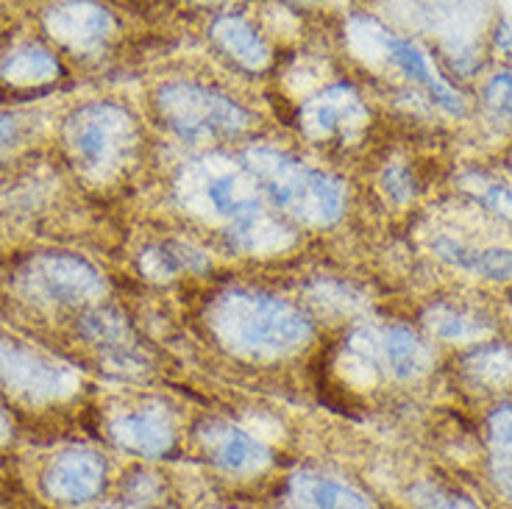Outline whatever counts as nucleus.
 Instances as JSON below:
<instances>
[{"label":"nucleus","mask_w":512,"mask_h":509,"mask_svg":"<svg viewBox=\"0 0 512 509\" xmlns=\"http://www.w3.org/2000/svg\"><path fill=\"white\" fill-rule=\"evenodd\" d=\"M429 326L435 331L437 337L443 340H465V337H476L482 326L474 318H468L460 309H451V306H440L432 312Z\"/></svg>","instance_id":"nucleus-21"},{"label":"nucleus","mask_w":512,"mask_h":509,"mask_svg":"<svg viewBox=\"0 0 512 509\" xmlns=\"http://www.w3.org/2000/svg\"><path fill=\"white\" fill-rule=\"evenodd\" d=\"M351 348L365 365L382 368L396 379H412L426 370V345L410 329L390 326L382 331H362L351 340Z\"/></svg>","instance_id":"nucleus-7"},{"label":"nucleus","mask_w":512,"mask_h":509,"mask_svg":"<svg viewBox=\"0 0 512 509\" xmlns=\"http://www.w3.org/2000/svg\"><path fill=\"white\" fill-rule=\"evenodd\" d=\"M198 440L209 454V459L229 473H259L270 465L268 448L256 443L251 434L243 429L223 423V420H209L198 429Z\"/></svg>","instance_id":"nucleus-12"},{"label":"nucleus","mask_w":512,"mask_h":509,"mask_svg":"<svg viewBox=\"0 0 512 509\" xmlns=\"http://www.w3.org/2000/svg\"><path fill=\"white\" fill-rule=\"evenodd\" d=\"M276 509H373L371 501L346 482L315 471L293 473L279 493Z\"/></svg>","instance_id":"nucleus-11"},{"label":"nucleus","mask_w":512,"mask_h":509,"mask_svg":"<svg viewBox=\"0 0 512 509\" xmlns=\"http://www.w3.org/2000/svg\"><path fill=\"white\" fill-rule=\"evenodd\" d=\"M159 109L167 126L176 128L187 140L231 137L248 126V115L237 103L198 84H167L159 92Z\"/></svg>","instance_id":"nucleus-5"},{"label":"nucleus","mask_w":512,"mask_h":509,"mask_svg":"<svg viewBox=\"0 0 512 509\" xmlns=\"http://www.w3.org/2000/svg\"><path fill=\"white\" fill-rule=\"evenodd\" d=\"M245 162L273 204L282 206L295 220L309 226H329L343 212V187L332 176L268 148L248 151Z\"/></svg>","instance_id":"nucleus-3"},{"label":"nucleus","mask_w":512,"mask_h":509,"mask_svg":"<svg viewBox=\"0 0 512 509\" xmlns=\"http://www.w3.org/2000/svg\"><path fill=\"white\" fill-rule=\"evenodd\" d=\"M412 501L421 509H474V504L468 498L448 493V490L435 487V484H418L412 490Z\"/></svg>","instance_id":"nucleus-24"},{"label":"nucleus","mask_w":512,"mask_h":509,"mask_svg":"<svg viewBox=\"0 0 512 509\" xmlns=\"http://www.w3.org/2000/svg\"><path fill=\"white\" fill-rule=\"evenodd\" d=\"M142 268L154 279H167V276H176L184 270H190V273L204 270L206 256L198 248L184 245V242H162L142 256Z\"/></svg>","instance_id":"nucleus-18"},{"label":"nucleus","mask_w":512,"mask_h":509,"mask_svg":"<svg viewBox=\"0 0 512 509\" xmlns=\"http://www.w3.org/2000/svg\"><path fill=\"white\" fill-rule=\"evenodd\" d=\"M485 98L487 106H490L496 115L512 123V73H499V76L493 78V81L487 84Z\"/></svg>","instance_id":"nucleus-25"},{"label":"nucleus","mask_w":512,"mask_h":509,"mask_svg":"<svg viewBox=\"0 0 512 509\" xmlns=\"http://www.w3.org/2000/svg\"><path fill=\"white\" fill-rule=\"evenodd\" d=\"M59 73V62L56 56L48 53L39 45H23L14 48L12 53L3 56L0 62V76L12 84H42Z\"/></svg>","instance_id":"nucleus-16"},{"label":"nucleus","mask_w":512,"mask_h":509,"mask_svg":"<svg viewBox=\"0 0 512 509\" xmlns=\"http://www.w3.org/2000/svg\"><path fill=\"white\" fill-rule=\"evenodd\" d=\"M81 331H84L87 340L103 345L106 351H115L117 357H123V354L131 351V337H128L126 323L115 312H106V309L92 312L81 323Z\"/></svg>","instance_id":"nucleus-20"},{"label":"nucleus","mask_w":512,"mask_h":509,"mask_svg":"<svg viewBox=\"0 0 512 509\" xmlns=\"http://www.w3.org/2000/svg\"><path fill=\"white\" fill-rule=\"evenodd\" d=\"M23 120H26V117H0V145H3V148H6V145H17V142L23 140Z\"/></svg>","instance_id":"nucleus-27"},{"label":"nucleus","mask_w":512,"mask_h":509,"mask_svg":"<svg viewBox=\"0 0 512 509\" xmlns=\"http://www.w3.org/2000/svg\"><path fill=\"white\" fill-rule=\"evenodd\" d=\"M179 192L192 212L218 223L245 251H276L290 242L282 226L265 212L251 179L226 159L209 156L192 162Z\"/></svg>","instance_id":"nucleus-1"},{"label":"nucleus","mask_w":512,"mask_h":509,"mask_svg":"<svg viewBox=\"0 0 512 509\" xmlns=\"http://www.w3.org/2000/svg\"><path fill=\"white\" fill-rule=\"evenodd\" d=\"M368 112L351 87H332L320 92L318 98L304 103L301 128L312 140H334V137H354L365 126Z\"/></svg>","instance_id":"nucleus-9"},{"label":"nucleus","mask_w":512,"mask_h":509,"mask_svg":"<svg viewBox=\"0 0 512 509\" xmlns=\"http://www.w3.org/2000/svg\"><path fill=\"white\" fill-rule=\"evenodd\" d=\"M384 187H387V192H390L396 201H407L412 195V179L410 173H407V167H390V170L384 173Z\"/></svg>","instance_id":"nucleus-26"},{"label":"nucleus","mask_w":512,"mask_h":509,"mask_svg":"<svg viewBox=\"0 0 512 509\" xmlns=\"http://www.w3.org/2000/svg\"><path fill=\"white\" fill-rule=\"evenodd\" d=\"M382 51L393 59V64H396L404 76H410L415 84L426 87L429 95H432V101H435L437 106H443L448 115H462V112H465V103H462L460 92L437 76L435 70H432V64H429V59H426V53H423L415 42H410V39L387 37V34H384Z\"/></svg>","instance_id":"nucleus-14"},{"label":"nucleus","mask_w":512,"mask_h":509,"mask_svg":"<svg viewBox=\"0 0 512 509\" xmlns=\"http://www.w3.org/2000/svg\"><path fill=\"white\" fill-rule=\"evenodd\" d=\"M6 437H9V420H6V415L0 412V443H3Z\"/></svg>","instance_id":"nucleus-29"},{"label":"nucleus","mask_w":512,"mask_h":509,"mask_svg":"<svg viewBox=\"0 0 512 509\" xmlns=\"http://www.w3.org/2000/svg\"><path fill=\"white\" fill-rule=\"evenodd\" d=\"M490 446H493V473L501 490L512 498V407H501L490 418Z\"/></svg>","instance_id":"nucleus-19"},{"label":"nucleus","mask_w":512,"mask_h":509,"mask_svg":"<svg viewBox=\"0 0 512 509\" xmlns=\"http://www.w3.org/2000/svg\"><path fill=\"white\" fill-rule=\"evenodd\" d=\"M95 509H120V507H95Z\"/></svg>","instance_id":"nucleus-30"},{"label":"nucleus","mask_w":512,"mask_h":509,"mask_svg":"<svg viewBox=\"0 0 512 509\" xmlns=\"http://www.w3.org/2000/svg\"><path fill=\"white\" fill-rule=\"evenodd\" d=\"M471 370H474L476 379H482V382H507V376L512 373V351H507V348H485L474 357Z\"/></svg>","instance_id":"nucleus-23"},{"label":"nucleus","mask_w":512,"mask_h":509,"mask_svg":"<svg viewBox=\"0 0 512 509\" xmlns=\"http://www.w3.org/2000/svg\"><path fill=\"white\" fill-rule=\"evenodd\" d=\"M496 45L501 48V53L512 56V23H501V28L496 31Z\"/></svg>","instance_id":"nucleus-28"},{"label":"nucleus","mask_w":512,"mask_h":509,"mask_svg":"<svg viewBox=\"0 0 512 509\" xmlns=\"http://www.w3.org/2000/svg\"><path fill=\"white\" fill-rule=\"evenodd\" d=\"M0 379L28 398H59L73 390L70 370L9 343H0Z\"/></svg>","instance_id":"nucleus-8"},{"label":"nucleus","mask_w":512,"mask_h":509,"mask_svg":"<svg viewBox=\"0 0 512 509\" xmlns=\"http://www.w3.org/2000/svg\"><path fill=\"white\" fill-rule=\"evenodd\" d=\"M215 39L226 51L245 67H265L268 64V48L256 37V31L240 17H220L215 23Z\"/></svg>","instance_id":"nucleus-17"},{"label":"nucleus","mask_w":512,"mask_h":509,"mask_svg":"<svg viewBox=\"0 0 512 509\" xmlns=\"http://www.w3.org/2000/svg\"><path fill=\"white\" fill-rule=\"evenodd\" d=\"M209 323L220 343L251 359L287 357L304 348L312 334L298 309L279 298L245 290L220 295L209 312Z\"/></svg>","instance_id":"nucleus-2"},{"label":"nucleus","mask_w":512,"mask_h":509,"mask_svg":"<svg viewBox=\"0 0 512 509\" xmlns=\"http://www.w3.org/2000/svg\"><path fill=\"white\" fill-rule=\"evenodd\" d=\"M465 184H468V190L476 192V198H479L487 209H493L496 215H501L504 220H510L512 223V187L499 184V181L485 179V176H474V179H468Z\"/></svg>","instance_id":"nucleus-22"},{"label":"nucleus","mask_w":512,"mask_h":509,"mask_svg":"<svg viewBox=\"0 0 512 509\" xmlns=\"http://www.w3.org/2000/svg\"><path fill=\"white\" fill-rule=\"evenodd\" d=\"M26 284L31 293L42 295L45 301L73 304L87 301L103 290L101 276L76 256H39L26 270Z\"/></svg>","instance_id":"nucleus-6"},{"label":"nucleus","mask_w":512,"mask_h":509,"mask_svg":"<svg viewBox=\"0 0 512 509\" xmlns=\"http://www.w3.org/2000/svg\"><path fill=\"white\" fill-rule=\"evenodd\" d=\"M70 151L84 170L95 176H112L137 145V128L131 117L112 103H92L67 123Z\"/></svg>","instance_id":"nucleus-4"},{"label":"nucleus","mask_w":512,"mask_h":509,"mask_svg":"<svg viewBox=\"0 0 512 509\" xmlns=\"http://www.w3.org/2000/svg\"><path fill=\"white\" fill-rule=\"evenodd\" d=\"M48 26L64 42L76 48H92L109 37L112 17L106 9L92 3H64V6H53L48 14Z\"/></svg>","instance_id":"nucleus-15"},{"label":"nucleus","mask_w":512,"mask_h":509,"mask_svg":"<svg viewBox=\"0 0 512 509\" xmlns=\"http://www.w3.org/2000/svg\"><path fill=\"white\" fill-rule=\"evenodd\" d=\"M106 465L95 451L73 448L53 459L45 473V490L48 496L64 504H84L103 490Z\"/></svg>","instance_id":"nucleus-10"},{"label":"nucleus","mask_w":512,"mask_h":509,"mask_svg":"<svg viewBox=\"0 0 512 509\" xmlns=\"http://www.w3.org/2000/svg\"><path fill=\"white\" fill-rule=\"evenodd\" d=\"M112 437L117 446L137 457H162L167 448L173 446V423L165 409H137V412L115 418Z\"/></svg>","instance_id":"nucleus-13"}]
</instances>
